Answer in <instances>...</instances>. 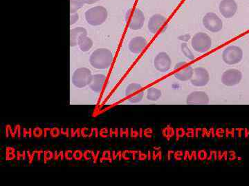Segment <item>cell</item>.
Instances as JSON below:
<instances>
[{
    "label": "cell",
    "instance_id": "1",
    "mask_svg": "<svg viewBox=\"0 0 249 186\" xmlns=\"http://www.w3.org/2000/svg\"><path fill=\"white\" fill-rule=\"evenodd\" d=\"M114 57L110 50L99 48L94 50L90 55L89 62L91 66L96 69H107L111 66Z\"/></svg>",
    "mask_w": 249,
    "mask_h": 186
},
{
    "label": "cell",
    "instance_id": "2",
    "mask_svg": "<svg viewBox=\"0 0 249 186\" xmlns=\"http://www.w3.org/2000/svg\"><path fill=\"white\" fill-rule=\"evenodd\" d=\"M107 11L101 6H94L85 12V17L87 22L93 27L100 26L106 22L107 19Z\"/></svg>",
    "mask_w": 249,
    "mask_h": 186
},
{
    "label": "cell",
    "instance_id": "3",
    "mask_svg": "<svg viewBox=\"0 0 249 186\" xmlns=\"http://www.w3.org/2000/svg\"><path fill=\"white\" fill-rule=\"evenodd\" d=\"M191 46L196 52L204 53L209 51L212 46V40L207 34L197 32L192 38Z\"/></svg>",
    "mask_w": 249,
    "mask_h": 186
},
{
    "label": "cell",
    "instance_id": "4",
    "mask_svg": "<svg viewBox=\"0 0 249 186\" xmlns=\"http://www.w3.org/2000/svg\"><path fill=\"white\" fill-rule=\"evenodd\" d=\"M243 58V51L237 46H229L223 51L222 60L228 65L240 63Z\"/></svg>",
    "mask_w": 249,
    "mask_h": 186
},
{
    "label": "cell",
    "instance_id": "5",
    "mask_svg": "<svg viewBox=\"0 0 249 186\" xmlns=\"http://www.w3.org/2000/svg\"><path fill=\"white\" fill-rule=\"evenodd\" d=\"M91 76H92L91 72L88 68H78L72 76V82L76 87L81 89L89 85Z\"/></svg>",
    "mask_w": 249,
    "mask_h": 186
},
{
    "label": "cell",
    "instance_id": "6",
    "mask_svg": "<svg viewBox=\"0 0 249 186\" xmlns=\"http://www.w3.org/2000/svg\"><path fill=\"white\" fill-rule=\"evenodd\" d=\"M202 22L205 29L210 32H218L222 31V20L214 13H208L205 15Z\"/></svg>",
    "mask_w": 249,
    "mask_h": 186
},
{
    "label": "cell",
    "instance_id": "7",
    "mask_svg": "<svg viewBox=\"0 0 249 186\" xmlns=\"http://www.w3.org/2000/svg\"><path fill=\"white\" fill-rule=\"evenodd\" d=\"M129 17V27L132 30L137 31L142 29L145 22V16L142 10L138 9L129 10L127 17Z\"/></svg>",
    "mask_w": 249,
    "mask_h": 186
},
{
    "label": "cell",
    "instance_id": "8",
    "mask_svg": "<svg viewBox=\"0 0 249 186\" xmlns=\"http://www.w3.org/2000/svg\"><path fill=\"white\" fill-rule=\"evenodd\" d=\"M210 75L206 68L196 67L194 69V74L191 79L192 85L196 87H203L209 84Z\"/></svg>",
    "mask_w": 249,
    "mask_h": 186
},
{
    "label": "cell",
    "instance_id": "9",
    "mask_svg": "<svg viewBox=\"0 0 249 186\" xmlns=\"http://www.w3.org/2000/svg\"><path fill=\"white\" fill-rule=\"evenodd\" d=\"M154 66L159 72L165 73L169 71L172 66L171 58L165 52L157 54L154 60Z\"/></svg>",
    "mask_w": 249,
    "mask_h": 186
},
{
    "label": "cell",
    "instance_id": "10",
    "mask_svg": "<svg viewBox=\"0 0 249 186\" xmlns=\"http://www.w3.org/2000/svg\"><path fill=\"white\" fill-rule=\"evenodd\" d=\"M242 79V73L237 69L227 70L223 73L222 82L227 86H233L240 84Z\"/></svg>",
    "mask_w": 249,
    "mask_h": 186
},
{
    "label": "cell",
    "instance_id": "11",
    "mask_svg": "<svg viewBox=\"0 0 249 186\" xmlns=\"http://www.w3.org/2000/svg\"><path fill=\"white\" fill-rule=\"evenodd\" d=\"M237 8L235 0H222L219 5V12L223 17L227 19H230L235 16Z\"/></svg>",
    "mask_w": 249,
    "mask_h": 186
},
{
    "label": "cell",
    "instance_id": "12",
    "mask_svg": "<svg viewBox=\"0 0 249 186\" xmlns=\"http://www.w3.org/2000/svg\"><path fill=\"white\" fill-rule=\"evenodd\" d=\"M166 24V17L160 14H155L149 19L147 28L150 32L155 34L164 28Z\"/></svg>",
    "mask_w": 249,
    "mask_h": 186
},
{
    "label": "cell",
    "instance_id": "13",
    "mask_svg": "<svg viewBox=\"0 0 249 186\" xmlns=\"http://www.w3.org/2000/svg\"><path fill=\"white\" fill-rule=\"evenodd\" d=\"M209 102V95L204 91H194L186 99L187 104L190 105H207Z\"/></svg>",
    "mask_w": 249,
    "mask_h": 186
},
{
    "label": "cell",
    "instance_id": "14",
    "mask_svg": "<svg viewBox=\"0 0 249 186\" xmlns=\"http://www.w3.org/2000/svg\"><path fill=\"white\" fill-rule=\"evenodd\" d=\"M147 44V41L143 37L139 36L134 37L129 42V50L134 54L141 53L146 46Z\"/></svg>",
    "mask_w": 249,
    "mask_h": 186
},
{
    "label": "cell",
    "instance_id": "15",
    "mask_svg": "<svg viewBox=\"0 0 249 186\" xmlns=\"http://www.w3.org/2000/svg\"><path fill=\"white\" fill-rule=\"evenodd\" d=\"M106 76L102 74L94 75L91 76L89 83L90 89L96 93L101 92L105 83H106Z\"/></svg>",
    "mask_w": 249,
    "mask_h": 186
},
{
    "label": "cell",
    "instance_id": "16",
    "mask_svg": "<svg viewBox=\"0 0 249 186\" xmlns=\"http://www.w3.org/2000/svg\"><path fill=\"white\" fill-rule=\"evenodd\" d=\"M84 35H88V31L84 28L76 27L71 29L70 31V46H76L80 37Z\"/></svg>",
    "mask_w": 249,
    "mask_h": 186
},
{
    "label": "cell",
    "instance_id": "17",
    "mask_svg": "<svg viewBox=\"0 0 249 186\" xmlns=\"http://www.w3.org/2000/svg\"><path fill=\"white\" fill-rule=\"evenodd\" d=\"M193 74H194V69L193 67L188 66L180 70L179 71L177 72L175 74V77L179 81H187L192 79Z\"/></svg>",
    "mask_w": 249,
    "mask_h": 186
},
{
    "label": "cell",
    "instance_id": "18",
    "mask_svg": "<svg viewBox=\"0 0 249 186\" xmlns=\"http://www.w3.org/2000/svg\"><path fill=\"white\" fill-rule=\"evenodd\" d=\"M78 45L82 51L88 52L92 48L93 41L88 35L82 36L78 40Z\"/></svg>",
    "mask_w": 249,
    "mask_h": 186
},
{
    "label": "cell",
    "instance_id": "19",
    "mask_svg": "<svg viewBox=\"0 0 249 186\" xmlns=\"http://www.w3.org/2000/svg\"><path fill=\"white\" fill-rule=\"evenodd\" d=\"M160 97H161V91L160 90L154 89V88L147 90V99L148 100L155 102L159 100Z\"/></svg>",
    "mask_w": 249,
    "mask_h": 186
},
{
    "label": "cell",
    "instance_id": "20",
    "mask_svg": "<svg viewBox=\"0 0 249 186\" xmlns=\"http://www.w3.org/2000/svg\"><path fill=\"white\" fill-rule=\"evenodd\" d=\"M85 4V0H70V13L76 14Z\"/></svg>",
    "mask_w": 249,
    "mask_h": 186
},
{
    "label": "cell",
    "instance_id": "21",
    "mask_svg": "<svg viewBox=\"0 0 249 186\" xmlns=\"http://www.w3.org/2000/svg\"><path fill=\"white\" fill-rule=\"evenodd\" d=\"M142 89V86L139 84H136V83H132L127 86L125 90V95L129 96L130 94H133V93L137 92Z\"/></svg>",
    "mask_w": 249,
    "mask_h": 186
},
{
    "label": "cell",
    "instance_id": "22",
    "mask_svg": "<svg viewBox=\"0 0 249 186\" xmlns=\"http://www.w3.org/2000/svg\"><path fill=\"white\" fill-rule=\"evenodd\" d=\"M181 52H182L183 55L186 57L189 60H193L195 59L194 55L192 53L191 50L188 48V45H187L186 42L181 44Z\"/></svg>",
    "mask_w": 249,
    "mask_h": 186
},
{
    "label": "cell",
    "instance_id": "23",
    "mask_svg": "<svg viewBox=\"0 0 249 186\" xmlns=\"http://www.w3.org/2000/svg\"><path fill=\"white\" fill-rule=\"evenodd\" d=\"M142 97H143V94H142V93H141L138 94H136L134 97H131L129 99V102L132 103V104H137V103L140 102L142 100Z\"/></svg>",
    "mask_w": 249,
    "mask_h": 186
},
{
    "label": "cell",
    "instance_id": "24",
    "mask_svg": "<svg viewBox=\"0 0 249 186\" xmlns=\"http://www.w3.org/2000/svg\"><path fill=\"white\" fill-rule=\"evenodd\" d=\"M79 19V15L78 14H71L70 15V25L72 26L76 24Z\"/></svg>",
    "mask_w": 249,
    "mask_h": 186
},
{
    "label": "cell",
    "instance_id": "25",
    "mask_svg": "<svg viewBox=\"0 0 249 186\" xmlns=\"http://www.w3.org/2000/svg\"><path fill=\"white\" fill-rule=\"evenodd\" d=\"M191 38V35H188V34H186V35H181L178 37V40L183 41V42H187L190 40V39Z\"/></svg>",
    "mask_w": 249,
    "mask_h": 186
},
{
    "label": "cell",
    "instance_id": "26",
    "mask_svg": "<svg viewBox=\"0 0 249 186\" xmlns=\"http://www.w3.org/2000/svg\"><path fill=\"white\" fill-rule=\"evenodd\" d=\"M186 64V62H180V63H177L176 66L175 67V69H178V68H181V66H184Z\"/></svg>",
    "mask_w": 249,
    "mask_h": 186
},
{
    "label": "cell",
    "instance_id": "27",
    "mask_svg": "<svg viewBox=\"0 0 249 186\" xmlns=\"http://www.w3.org/2000/svg\"><path fill=\"white\" fill-rule=\"evenodd\" d=\"M99 1H101V0H85V3L88 4H95V3L98 2Z\"/></svg>",
    "mask_w": 249,
    "mask_h": 186
}]
</instances>
